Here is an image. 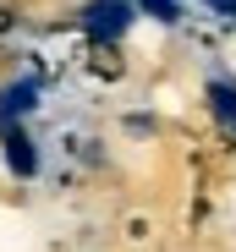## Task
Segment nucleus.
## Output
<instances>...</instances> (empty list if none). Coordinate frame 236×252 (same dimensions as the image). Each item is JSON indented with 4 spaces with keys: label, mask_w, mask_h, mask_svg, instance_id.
Returning a JSON list of instances; mask_svg holds the SVG:
<instances>
[{
    "label": "nucleus",
    "mask_w": 236,
    "mask_h": 252,
    "mask_svg": "<svg viewBox=\"0 0 236 252\" xmlns=\"http://www.w3.org/2000/svg\"><path fill=\"white\" fill-rule=\"evenodd\" d=\"M33 104H38V82H33V77L11 82V88H0V121H22Z\"/></svg>",
    "instance_id": "obj_3"
},
{
    "label": "nucleus",
    "mask_w": 236,
    "mask_h": 252,
    "mask_svg": "<svg viewBox=\"0 0 236 252\" xmlns=\"http://www.w3.org/2000/svg\"><path fill=\"white\" fill-rule=\"evenodd\" d=\"M203 6H214L220 17H236V0H203Z\"/></svg>",
    "instance_id": "obj_6"
},
{
    "label": "nucleus",
    "mask_w": 236,
    "mask_h": 252,
    "mask_svg": "<svg viewBox=\"0 0 236 252\" xmlns=\"http://www.w3.org/2000/svg\"><path fill=\"white\" fill-rule=\"evenodd\" d=\"M127 28H132V6H127V0H94V6L83 11V33L99 38V44L121 38Z\"/></svg>",
    "instance_id": "obj_1"
},
{
    "label": "nucleus",
    "mask_w": 236,
    "mask_h": 252,
    "mask_svg": "<svg viewBox=\"0 0 236 252\" xmlns=\"http://www.w3.org/2000/svg\"><path fill=\"white\" fill-rule=\"evenodd\" d=\"M137 6H143L148 17H160V22H176V17H181V6H176V0H137Z\"/></svg>",
    "instance_id": "obj_5"
},
{
    "label": "nucleus",
    "mask_w": 236,
    "mask_h": 252,
    "mask_svg": "<svg viewBox=\"0 0 236 252\" xmlns=\"http://www.w3.org/2000/svg\"><path fill=\"white\" fill-rule=\"evenodd\" d=\"M0 143H6V164H11L17 176H33L38 170V148L28 143V132H22L17 121H0Z\"/></svg>",
    "instance_id": "obj_2"
},
{
    "label": "nucleus",
    "mask_w": 236,
    "mask_h": 252,
    "mask_svg": "<svg viewBox=\"0 0 236 252\" xmlns=\"http://www.w3.org/2000/svg\"><path fill=\"white\" fill-rule=\"evenodd\" d=\"M209 110H214L220 126L236 132V82H231V77H214V82H209Z\"/></svg>",
    "instance_id": "obj_4"
}]
</instances>
